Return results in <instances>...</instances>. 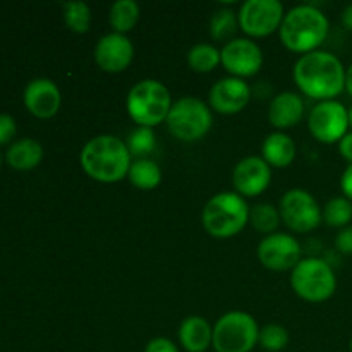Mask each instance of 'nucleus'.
Returning a JSON list of instances; mask_svg holds the SVG:
<instances>
[{"label": "nucleus", "instance_id": "nucleus-1", "mask_svg": "<svg viewBox=\"0 0 352 352\" xmlns=\"http://www.w3.org/2000/svg\"><path fill=\"white\" fill-rule=\"evenodd\" d=\"M294 79L302 93L316 100H333L346 88V69L330 52L305 54L294 65Z\"/></svg>", "mask_w": 352, "mask_h": 352}, {"label": "nucleus", "instance_id": "nucleus-2", "mask_svg": "<svg viewBox=\"0 0 352 352\" xmlns=\"http://www.w3.org/2000/svg\"><path fill=\"white\" fill-rule=\"evenodd\" d=\"M131 151L117 136L102 134L85 144L81 165L86 174L100 182H117L129 172Z\"/></svg>", "mask_w": 352, "mask_h": 352}, {"label": "nucleus", "instance_id": "nucleus-3", "mask_svg": "<svg viewBox=\"0 0 352 352\" xmlns=\"http://www.w3.org/2000/svg\"><path fill=\"white\" fill-rule=\"evenodd\" d=\"M329 34V19L318 7L302 3L284 16L280 24V40L294 52H315Z\"/></svg>", "mask_w": 352, "mask_h": 352}, {"label": "nucleus", "instance_id": "nucleus-4", "mask_svg": "<svg viewBox=\"0 0 352 352\" xmlns=\"http://www.w3.org/2000/svg\"><path fill=\"white\" fill-rule=\"evenodd\" d=\"M250 220V208L243 196L236 192H219L203 210V226L213 237H232L244 229Z\"/></svg>", "mask_w": 352, "mask_h": 352}, {"label": "nucleus", "instance_id": "nucleus-5", "mask_svg": "<svg viewBox=\"0 0 352 352\" xmlns=\"http://www.w3.org/2000/svg\"><path fill=\"white\" fill-rule=\"evenodd\" d=\"M170 107V93L157 79L136 82L127 95V112L134 122L143 127H153L167 119Z\"/></svg>", "mask_w": 352, "mask_h": 352}, {"label": "nucleus", "instance_id": "nucleus-6", "mask_svg": "<svg viewBox=\"0 0 352 352\" xmlns=\"http://www.w3.org/2000/svg\"><path fill=\"white\" fill-rule=\"evenodd\" d=\"M291 284L299 298L311 302H322L336 292L337 278L332 267L322 258H306L292 270Z\"/></svg>", "mask_w": 352, "mask_h": 352}, {"label": "nucleus", "instance_id": "nucleus-7", "mask_svg": "<svg viewBox=\"0 0 352 352\" xmlns=\"http://www.w3.org/2000/svg\"><path fill=\"white\" fill-rule=\"evenodd\" d=\"M256 322L244 311H230L220 316L213 327V347L217 352H250L258 342Z\"/></svg>", "mask_w": 352, "mask_h": 352}, {"label": "nucleus", "instance_id": "nucleus-8", "mask_svg": "<svg viewBox=\"0 0 352 352\" xmlns=\"http://www.w3.org/2000/svg\"><path fill=\"white\" fill-rule=\"evenodd\" d=\"M165 120L175 138L182 141H196L208 133L213 117L205 102L195 96H184L170 107Z\"/></svg>", "mask_w": 352, "mask_h": 352}, {"label": "nucleus", "instance_id": "nucleus-9", "mask_svg": "<svg viewBox=\"0 0 352 352\" xmlns=\"http://www.w3.org/2000/svg\"><path fill=\"white\" fill-rule=\"evenodd\" d=\"M280 219L296 232H309L320 226L323 213L316 199L305 189H291L280 199Z\"/></svg>", "mask_w": 352, "mask_h": 352}, {"label": "nucleus", "instance_id": "nucleus-10", "mask_svg": "<svg viewBox=\"0 0 352 352\" xmlns=\"http://www.w3.org/2000/svg\"><path fill=\"white\" fill-rule=\"evenodd\" d=\"M308 126L313 136L322 143H336L347 134L349 116L347 109L337 100H325L313 107L308 117Z\"/></svg>", "mask_w": 352, "mask_h": 352}, {"label": "nucleus", "instance_id": "nucleus-11", "mask_svg": "<svg viewBox=\"0 0 352 352\" xmlns=\"http://www.w3.org/2000/svg\"><path fill=\"white\" fill-rule=\"evenodd\" d=\"M284 21V7L278 0H246L239 10V24L251 36H267Z\"/></svg>", "mask_w": 352, "mask_h": 352}, {"label": "nucleus", "instance_id": "nucleus-12", "mask_svg": "<svg viewBox=\"0 0 352 352\" xmlns=\"http://www.w3.org/2000/svg\"><path fill=\"white\" fill-rule=\"evenodd\" d=\"M258 258L270 270H289L301 261V246L289 234H270L258 244Z\"/></svg>", "mask_w": 352, "mask_h": 352}, {"label": "nucleus", "instance_id": "nucleus-13", "mask_svg": "<svg viewBox=\"0 0 352 352\" xmlns=\"http://www.w3.org/2000/svg\"><path fill=\"white\" fill-rule=\"evenodd\" d=\"M220 58L227 71L236 76L256 74L263 64L261 48L254 41L246 40V38L227 41L226 47L220 52Z\"/></svg>", "mask_w": 352, "mask_h": 352}, {"label": "nucleus", "instance_id": "nucleus-14", "mask_svg": "<svg viewBox=\"0 0 352 352\" xmlns=\"http://www.w3.org/2000/svg\"><path fill=\"white\" fill-rule=\"evenodd\" d=\"M134 47L122 33H109L98 40L95 47V60L103 71L120 72L131 64Z\"/></svg>", "mask_w": 352, "mask_h": 352}, {"label": "nucleus", "instance_id": "nucleus-15", "mask_svg": "<svg viewBox=\"0 0 352 352\" xmlns=\"http://www.w3.org/2000/svg\"><path fill=\"white\" fill-rule=\"evenodd\" d=\"M270 165L260 157L243 158L232 172L234 186L244 196H256L263 192L270 184Z\"/></svg>", "mask_w": 352, "mask_h": 352}, {"label": "nucleus", "instance_id": "nucleus-16", "mask_svg": "<svg viewBox=\"0 0 352 352\" xmlns=\"http://www.w3.org/2000/svg\"><path fill=\"white\" fill-rule=\"evenodd\" d=\"M251 89L241 78H223L210 89V103L220 113H237L248 105Z\"/></svg>", "mask_w": 352, "mask_h": 352}, {"label": "nucleus", "instance_id": "nucleus-17", "mask_svg": "<svg viewBox=\"0 0 352 352\" xmlns=\"http://www.w3.org/2000/svg\"><path fill=\"white\" fill-rule=\"evenodd\" d=\"M24 103L33 116L48 119L55 116L60 107V91L50 79H33L24 89Z\"/></svg>", "mask_w": 352, "mask_h": 352}, {"label": "nucleus", "instance_id": "nucleus-18", "mask_svg": "<svg viewBox=\"0 0 352 352\" xmlns=\"http://www.w3.org/2000/svg\"><path fill=\"white\" fill-rule=\"evenodd\" d=\"M305 113V103L298 93L284 91L275 96L270 103L268 110V119L275 127H291L301 120Z\"/></svg>", "mask_w": 352, "mask_h": 352}, {"label": "nucleus", "instance_id": "nucleus-19", "mask_svg": "<svg viewBox=\"0 0 352 352\" xmlns=\"http://www.w3.org/2000/svg\"><path fill=\"white\" fill-rule=\"evenodd\" d=\"M179 340L188 352H203L213 342V329L201 316H189L181 323Z\"/></svg>", "mask_w": 352, "mask_h": 352}, {"label": "nucleus", "instance_id": "nucleus-20", "mask_svg": "<svg viewBox=\"0 0 352 352\" xmlns=\"http://www.w3.org/2000/svg\"><path fill=\"white\" fill-rule=\"evenodd\" d=\"M296 157V144L287 134L272 133L263 141V160L274 167H287Z\"/></svg>", "mask_w": 352, "mask_h": 352}, {"label": "nucleus", "instance_id": "nucleus-21", "mask_svg": "<svg viewBox=\"0 0 352 352\" xmlns=\"http://www.w3.org/2000/svg\"><path fill=\"white\" fill-rule=\"evenodd\" d=\"M41 157H43V148L36 140H31V138L16 141L7 151V162L10 167L17 170H30L36 167Z\"/></svg>", "mask_w": 352, "mask_h": 352}, {"label": "nucleus", "instance_id": "nucleus-22", "mask_svg": "<svg viewBox=\"0 0 352 352\" xmlns=\"http://www.w3.org/2000/svg\"><path fill=\"white\" fill-rule=\"evenodd\" d=\"M127 175H129V181L140 189H153L162 181L160 167L157 165V162L150 160V158H140V160L133 162Z\"/></svg>", "mask_w": 352, "mask_h": 352}, {"label": "nucleus", "instance_id": "nucleus-23", "mask_svg": "<svg viewBox=\"0 0 352 352\" xmlns=\"http://www.w3.org/2000/svg\"><path fill=\"white\" fill-rule=\"evenodd\" d=\"M140 19V6L134 0H117L110 9V24L116 33H126L133 30Z\"/></svg>", "mask_w": 352, "mask_h": 352}, {"label": "nucleus", "instance_id": "nucleus-24", "mask_svg": "<svg viewBox=\"0 0 352 352\" xmlns=\"http://www.w3.org/2000/svg\"><path fill=\"white\" fill-rule=\"evenodd\" d=\"M188 62L191 65V69H195V71L208 72L212 69H215L217 64L222 62V58H220V52L213 45L198 43L189 50Z\"/></svg>", "mask_w": 352, "mask_h": 352}, {"label": "nucleus", "instance_id": "nucleus-25", "mask_svg": "<svg viewBox=\"0 0 352 352\" xmlns=\"http://www.w3.org/2000/svg\"><path fill=\"white\" fill-rule=\"evenodd\" d=\"M322 217L330 227H342L344 229L352 220V201L344 196L332 198L323 208Z\"/></svg>", "mask_w": 352, "mask_h": 352}, {"label": "nucleus", "instance_id": "nucleus-26", "mask_svg": "<svg viewBox=\"0 0 352 352\" xmlns=\"http://www.w3.org/2000/svg\"><path fill=\"white\" fill-rule=\"evenodd\" d=\"M64 19L65 24L71 28L76 33H86L91 24V10H89L88 3L81 2V0H74V2L64 3Z\"/></svg>", "mask_w": 352, "mask_h": 352}, {"label": "nucleus", "instance_id": "nucleus-27", "mask_svg": "<svg viewBox=\"0 0 352 352\" xmlns=\"http://www.w3.org/2000/svg\"><path fill=\"white\" fill-rule=\"evenodd\" d=\"M237 23H239V19L232 9H219L213 14L212 23H210V33L215 40H229L236 33Z\"/></svg>", "mask_w": 352, "mask_h": 352}, {"label": "nucleus", "instance_id": "nucleus-28", "mask_svg": "<svg viewBox=\"0 0 352 352\" xmlns=\"http://www.w3.org/2000/svg\"><path fill=\"white\" fill-rule=\"evenodd\" d=\"M250 220L254 229L260 232H274L280 223V212H277L270 203H261V205L253 206L250 212Z\"/></svg>", "mask_w": 352, "mask_h": 352}, {"label": "nucleus", "instance_id": "nucleus-29", "mask_svg": "<svg viewBox=\"0 0 352 352\" xmlns=\"http://www.w3.org/2000/svg\"><path fill=\"white\" fill-rule=\"evenodd\" d=\"M261 347L270 352H278L284 349L289 342V333L285 330V327L277 325V323H270V325H265L260 330V336H258Z\"/></svg>", "mask_w": 352, "mask_h": 352}, {"label": "nucleus", "instance_id": "nucleus-30", "mask_svg": "<svg viewBox=\"0 0 352 352\" xmlns=\"http://www.w3.org/2000/svg\"><path fill=\"white\" fill-rule=\"evenodd\" d=\"M127 148L131 153L138 155V157H144V155L151 153L155 148V134L151 127H138L129 134L127 140Z\"/></svg>", "mask_w": 352, "mask_h": 352}, {"label": "nucleus", "instance_id": "nucleus-31", "mask_svg": "<svg viewBox=\"0 0 352 352\" xmlns=\"http://www.w3.org/2000/svg\"><path fill=\"white\" fill-rule=\"evenodd\" d=\"M14 134H16V122H14V119L7 116V113H0V144L12 140Z\"/></svg>", "mask_w": 352, "mask_h": 352}, {"label": "nucleus", "instance_id": "nucleus-32", "mask_svg": "<svg viewBox=\"0 0 352 352\" xmlns=\"http://www.w3.org/2000/svg\"><path fill=\"white\" fill-rule=\"evenodd\" d=\"M336 246L340 253L352 254V226L344 227L336 237Z\"/></svg>", "mask_w": 352, "mask_h": 352}, {"label": "nucleus", "instance_id": "nucleus-33", "mask_svg": "<svg viewBox=\"0 0 352 352\" xmlns=\"http://www.w3.org/2000/svg\"><path fill=\"white\" fill-rule=\"evenodd\" d=\"M144 352H179V351L172 340L165 339V337H157V339L148 342Z\"/></svg>", "mask_w": 352, "mask_h": 352}, {"label": "nucleus", "instance_id": "nucleus-34", "mask_svg": "<svg viewBox=\"0 0 352 352\" xmlns=\"http://www.w3.org/2000/svg\"><path fill=\"white\" fill-rule=\"evenodd\" d=\"M340 188H342L346 198L352 201V164L347 165L346 170H344L342 179H340Z\"/></svg>", "mask_w": 352, "mask_h": 352}, {"label": "nucleus", "instance_id": "nucleus-35", "mask_svg": "<svg viewBox=\"0 0 352 352\" xmlns=\"http://www.w3.org/2000/svg\"><path fill=\"white\" fill-rule=\"evenodd\" d=\"M339 151L347 162L352 164V133H347L346 136L339 141Z\"/></svg>", "mask_w": 352, "mask_h": 352}, {"label": "nucleus", "instance_id": "nucleus-36", "mask_svg": "<svg viewBox=\"0 0 352 352\" xmlns=\"http://www.w3.org/2000/svg\"><path fill=\"white\" fill-rule=\"evenodd\" d=\"M342 23H344V26L347 28V30L352 31V3H349V6L344 7V10H342Z\"/></svg>", "mask_w": 352, "mask_h": 352}, {"label": "nucleus", "instance_id": "nucleus-37", "mask_svg": "<svg viewBox=\"0 0 352 352\" xmlns=\"http://www.w3.org/2000/svg\"><path fill=\"white\" fill-rule=\"evenodd\" d=\"M346 89L349 91V95L352 96V64L346 69Z\"/></svg>", "mask_w": 352, "mask_h": 352}, {"label": "nucleus", "instance_id": "nucleus-38", "mask_svg": "<svg viewBox=\"0 0 352 352\" xmlns=\"http://www.w3.org/2000/svg\"><path fill=\"white\" fill-rule=\"evenodd\" d=\"M347 116H349V126L352 127V107L349 110H347Z\"/></svg>", "mask_w": 352, "mask_h": 352}, {"label": "nucleus", "instance_id": "nucleus-39", "mask_svg": "<svg viewBox=\"0 0 352 352\" xmlns=\"http://www.w3.org/2000/svg\"><path fill=\"white\" fill-rule=\"evenodd\" d=\"M349 347H351V352H352V339H351V344H349Z\"/></svg>", "mask_w": 352, "mask_h": 352}]
</instances>
